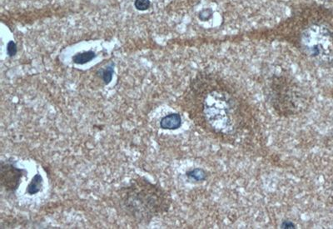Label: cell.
<instances>
[{
	"label": "cell",
	"instance_id": "10",
	"mask_svg": "<svg viewBox=\"0 0 333 229\" xmlns=\"http://www.w3.org/2000/svg\"><path fill=\"white\" fill-rule=\"evenodd\" d=\"M150 6L151 2L149 0H135L134 2V7L139 11H146Z\"/></svg>",
	"mask_w": 333,
	"mask_h": 229
},
{
	"label": "cell",
	"instance_id": "2",
	"mask_svg": "<svg viewBox=\"0 0 333 229\" xmlns=\"http://www.w3.org/2000/svg\"><path fill=\"white\" fill-rule=\"evenodd\" d=\"M301 52L323 67L333 66V14L326 11L306 12L294 22Z\"/></svg>",
	"mask_w": 333,
	"mask_h": 229
},
{
	"label": "cell",
	"instance_id": "12",
	"mask_svg": "<svg viewBox=\"0 0 333 229\" xmlns=\"http://www.w3.org/2000/svg\"><path fill=\"white\" fill-rule=\"evenodd\" d=\"M281 227H282V228H294V226L292 222H290V221H285V222H283V224L281 225Z\"/></svg>",
	"mask_w": 333,
	"mask_h": 229
},
{
	"label": "cell",
	"instance_id": "4",
	"mask_svg": "<svg viewBox=\"0 0 333 229\" xmlns=\"http://www.w3.org/2000/svg\"><path fill=\"white\" fill-rule=\"evenodd\" d=\"M25 174L27 171L16 167L13 161L8 160L0 164V181L7 192H15Z\"/></svg>",
	"mask_w": 333,
	"mask_h": 229
},
{
	"label": "cell",
	"instance_id": "5",
	"mask_svg": "<svg viewBox=\"0 0 333 229\" xmlns=\"http://www.w3.org/2000/svg\"><path fill=\"white\" fill-rule=\"evenodd\" d=\"M181 126H182V117L177 112L166 115L160 121V128L163 130H178Z\"/></svg>",
	"mask_w": 333,
	"mask_h": 229
},
{
	"label": "cell",
	"instance_id": "1",
	"mask_svg": "<svg viewBox=\"0 0 333 229\" xmlns=\"http://www.w3.org/2000/svg\"><path fill=\"white\" fill-rule=\"evenodd\" d=\"M191 115L204 130L231 141L251 124L248 106L233 85L214 74H202L191 94Z\"/></svg>",
	"mask_w": 333,
	"mask_h": 229
},
{
	"label": "cell",
	"instance_id": "7",
	"mask_svg": "<svg viewBox=\"0 0 333 229\" xmlns=\"http://www.w3.org/2000/svg\"><path fill=\"white\" fill-rule=\"evenodd\" d=\"M95 57H96V54L94 51L90 50V51L77 54L74 55V57L72 58V60H73V62L74 64L82 65L90 62Z\"/></svg>",
	"mask_w": 333,
	"mask_h": 229
},
{
	"label": "cell",
	"instance_id": "8",
	"mask_svg": "<svg viewBox=\"0 0 333 229\" xmlns=\"http://www.w3.org/2000/svg\"><path fill=\"white\" fill-rule=\"evenodd\" d=\"M102 78L104 80L105 84H109L113 80L114 72V64L110 62L109 65H107L104 70H101Z\"/></svg>",
	"mask_w": 333,
	"mask_h": 229
},
{
	"label": "cell",
	"instance_id": "3",
	"mask_svg": "<svg viewBox=\"0 0 333 229\" xmlns=\"http://www.w3.org/2000/svg\"><path fill=\"white\" fill-rule=\"evenodd\" d=\"M121 197L125 211L140 221H150L167 212L171 204L165 190L145 178H138L124 188Z\"/></svg>",
	"mask_w": 333,
	"mask_h": 229
},
{
	"label": "cell",
	"instance_id": "6",
	"mask_svg": "<svg viewBox=\"0 0 333 229\" xmlns=\"http://www.w3.org/2000/svg\"><path fill=\"white\" fill-rule=\"evenodd\" d=\"M43 184H44L43 177L40 174H35L34 176L32 181L30 182V184L28 185L26 192H27L28 194H36L40 192L42 190Z\"/></svg>",
	"mask_w": 333,
	"mask_h": 229
},
{
	"label": "cell",
	"instance_id": "11",
	"mask_svg": "<svg viewBox=\"0 0 333 229\" xmlns=\"http://www.w3.org/2000/svg\"><path fill=\"white\" fill-rule=\"evenodd\" d=\"M18 52L17 45L14 41H10L7 44V54L10 58L14 57Z\"/></svg>",
	"mask_w": 333,
	"mask_h": 229
},
{
	"label": "cell",
	"instance_id": "9",
	"mask_svg": "<svg viewBox=\"0 0 333 229\" xmlns=\"http://www.w3.org/2000/svg\"><path fill=\"white\" fill-rule=\"evenodd\" d=\"M187 176L192 178V180L198 181H198H203L207 178V174L204 172V170H201V168H195V170L188 171L187 172Z\"/></svg>",
	"mask_w": 333,
	"mask_h": 229
}]
</instances>
